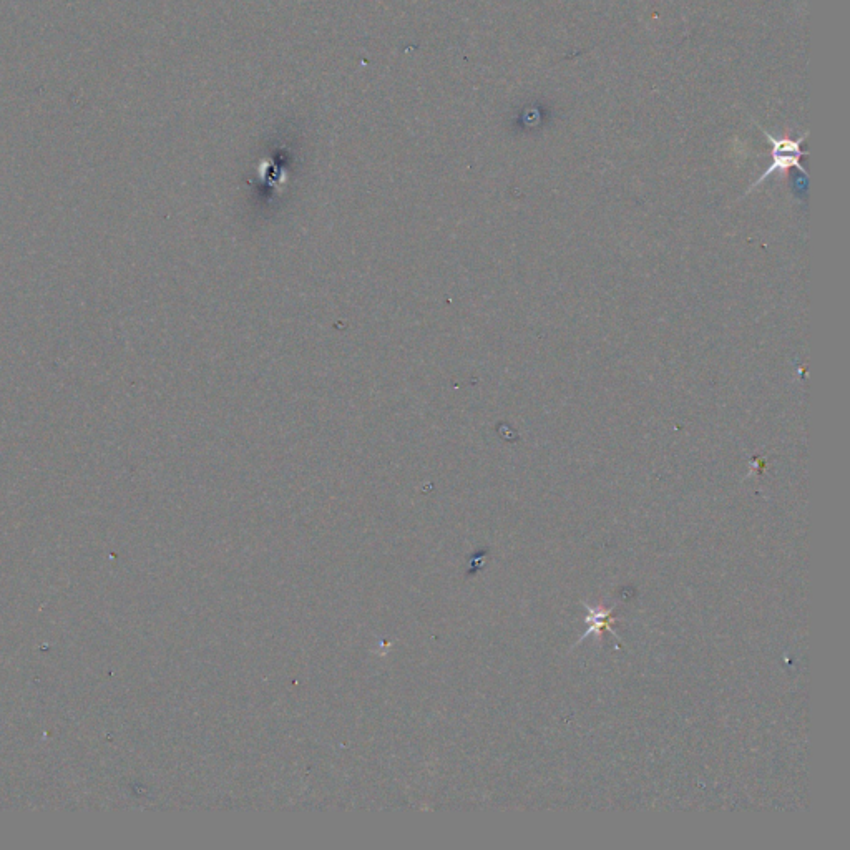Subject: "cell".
<instances>
[{
  "label": "cell",
  "mask_w": 850,
  "mask_h": 850,
  "mask_svg": "<svg viewBox=\"0 0 850 850\" xmlns=\"http://www.w3.org/2000/svg\"><path fill=\"white\" fill-rule=\"evenodd\" d=\"M764 137L767 138V142L771 143V158L772 163L769 165L766 171H764L761 178H759L753 186H751V190L756 188V186L761 185L764 180H766L767 176H771L772 173H776V171H787L789 168H799L801 173H806L804 167L801 165V157H806L807 153L802 152L801 145L804 140L807 138V133H804L802 137L796 138V140H791V138H776L772 137L771 133L763 130Z\"/></svg>",
  "instance_id": "1"
}]
</instances>
